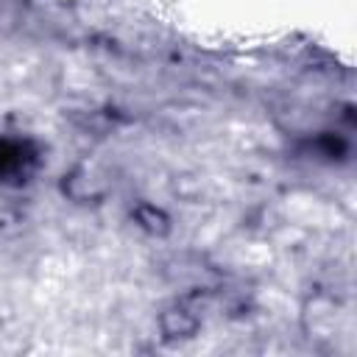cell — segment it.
Segmentation results:
<instances>
[{
    "mask_svg": "<svg viewBox=\"0 0 357 357\" xmlns=\"http://www.w3.org/2000/svg\"><path fill=\"white\" fill-rule=\"evenodd\" d=\"M159 332L165 340H190L201 329V315L184 301H176L159 312Z\"/></svg>",
    "mask_w": 357,
    "mask_h": 357,
    "instance_id": "1",
    "label": "cell"
},
{
    "mask_svg": "<svg viewBox=\"0 0 357 357\" xmlns=\"http://www.w3.org/2000/svg\"><path fill=\"white\" fill-rule=\"evenodd\" d=\"M131 218H134V223H137L145 234L165 237V234L170 231V218H167L159 206H153V204H139V206H134Z\"/></svg>",
    "mask_w": 357,
    "mask_h": 357,
    "instance_id": "2",
    "label": "cell"
},
{
    "mask_svg": "<svg viewBox=\"0 0 357 357\" xmlns=\"http://www.w3.org/2000/svg\"><path fill=\"white\" fill-rule=\"evenodd\" d=\"M22 162H25V151H22V145L8 142V139H0V173L17 170V167H22Z\"/></svg>",
    "mask_w": 357,
    "mask_h": 357,
    "instance_id": "3",
    "label": "cell"
}]
</instances>
